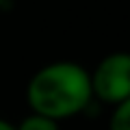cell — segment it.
I'll return each mask as SVG.
<instances>
[{
	"label": "cell",
	"instance_id": "cell-1",
	"mask_svg": "<svg viewBox=\"0 0 130 130\" xmlns=\"http://www.w3.org/2000/svg\"><path fill=\"white\" fill-rule=\"evenodd\" d=\"M93 100L89 72L74 61H54L39 67L26 85L30 113L54 121L87 111Z\"/></svg>",
	"mask_w": 130,
	"mask_h": 130
},
{
	"label": "cell",
	"instance_id": "cell-2",
	"mask_svg": "<svg viewBox=\"0 0 130 130\" xmlns=\"http://www.w3.org/2000/svg\"><path fill=\"white\" fill-rule=\"evenodd\" d=\"M95 100L117 106L130 98V52H111L89 72Z\"/></svg>",
	"mask_w": 130,
	"mask_h": 130
},
{
	"label": "cell",
	"instance_id": "cell-3",
	"mask_svg": "<svg viewBox=\"0 0 130 130\" xmlns=\"http://www.w3.org/2000/svg\"><path fill=\"white\" fill-rule=\"evenodd\" d=\"M15 130H59V121L50 119V117L37 115V113H28L18 126Z\"/></svg>",
	"mask_w": 130,
	"mask_h": 130
},
{
	"label": "cell",
	"instance_id": "cell-4",
	"mask_svg": "<svg viewBox=\"0 0 130 130\" xmlns=\"http://www.w3.org/2000/svg\"><path fill=\"white\" fill-rule=\"evenodd\" d=\"M108 130H130V98L119 102L111 113Z\"/></svg>",
	"mask_w": 130,
	"mask_h": 130
},
{
	"label": "cell",
	"instance_id": "cell-5",
	"mask_svg": "<svg viewBox=\"0 0 130 130\" xmlns=\"http://www.w3.org/2000/svg\"><path fill=\"white\" fill-rule=\"evenodd\" d=\"M0 130H15V124H11V121L0 117Z\"/></svg>",
	"mask_w": 130,
	"mask_h": 130
},
{
	"label": "cell",
	"instance_id": "cell-6",
	"mask_svg": "<svg viewBox=\"0 0 130 130\" xmlns=\"http://www.w3.org/2000/svg\"><path fill=\"white\" fill-rule=\"evenodd\" d=\"M2 2H5V0H0V5H2Z\"/></svg>",
	"mask_w": 130,
	"mask_h": 130
}]
</instances>
